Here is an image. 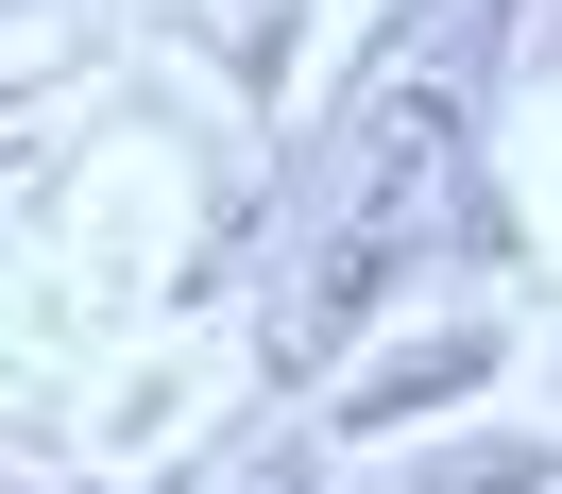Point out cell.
Masks as SVG:
<instances>
[{
	"mask_svg": "<svg viewBox=\"0 0 562 494\" xmlns=\"http://www.w3.org/2000/svg\"><path fill=\"white\" fill-rule=\"evenodd\" d=\"M512 52V0H409L375 35V69L341 86L307 188H290V273H273V392L341 375L375 341V307L426 273L460 171H477V86Z\"/></svg>",
	"mask_w": 562,
	"mask_h": 494,
	"instance_id": "1",
	"label": "cell"
},
{
	"mask_svg": "<svg viewBox=\"0 0 562 494\" xmlns=\"http://www.w3.org/2000/svg\"><path fill=\"white\" fill-rule=\"evenodd\" d=\"M477 375H512V307H443L426 341H392L375 375L324 409V444H409V426H426V409H460Z\"/></svg>",
	"mask_w": 562,
	"mask_h": 494,
	"instance_id": "2",
	"label": "cell"
},
{
	"mask_svg": "<svg viewBox=\"0 0 562 494\" xmlns=\"http://www.w3.org/2000/svg\"><path fill=\"white\" fill-rule=\"evenodd\" d=\"M392 494H562V444L546 426H460V444H409Z\"/></svg>",
	"mask_w": 562,
	"mask_h": 494,
	"instance_id": "3",
	"label": "cell"
},
{
	"mask_svg": "<svg viewBox=\"0 0 562 494\" xmlns=\"http://www.w3.org/2000/svg\"><path fill=\"white\" fill-rule=\"evenodd\" d=\"M256 494H324V478H307V444H290V460H273V478H256Z\"/></svg>",
	"mask_w": 562,
	"mask_h": 494,
	"instance_id": "4",
	"label": "cell"
},
{
	"mask_svg": "<svg viewBox=\"0 0 562 494\" xmlns=\"http://www.w3.org/2000/svg\"><path fill=\"white\" fill-rule=\"evenodd\" d=\"M0 494H69V478H0Z\"/></svg>",
	"mask_w": 562,
	"mask_h": 494,
	"instance_id": "5",
	"label": "cell"
},
{
	"mask_svg": "<svg viewBox=\"0 0 562 494\" xmlns=\"http://www.w3.org/2000/svg\"><path fill=\"white\" fill-rule=\"evenodd\" d=\"M154 494H188V478H154Z\"/></svg>",
	"mask_w": 562,
	"mask_h": 494,
	"instance_id": "6",
	"label": "cell"
}]
</instances>
